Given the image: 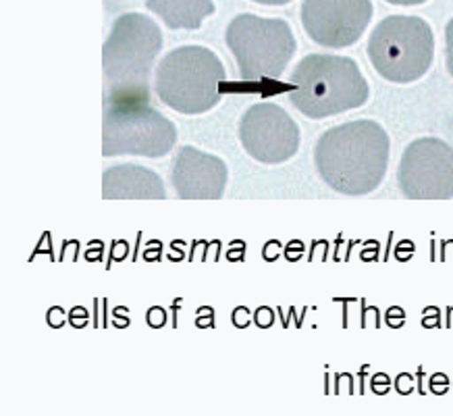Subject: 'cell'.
<instances>
[{"label": "cell", "instance_id": "obj_11", "mask_svg": "<svg viewBox=\"0 0 453 416\" xmlns=\"http://www.w3.org/2000/svg\"><path fill=\"white\" fill-rule=\"evenodd\" d=\"M229 180L225 160L196 146L179 148L173 160L171 181L181 200L223 198Z\"/></svg>", "mask_w": 453, "mask_h": 416}, {"label": "cell", "instance_id": "obj_12", "mask_svg": "<svg viewBox=\"0 0 453 416\" xmlns=\"http://www.w3.org/2000/svg\"><path fill=\"white\" fill-rule=\"evenodd\" d=\"M104 200H166L165 181L140 165H115L103 175Z\"/></svg>", "mask_w": 453, "mask_h": 416}, {"label": "cell", "instance_id": "obj_9", "mask_svg": "<svg viewBox=\"0 0 453 416\" xmlns=\"http://www.w3.org/2000/svg\"><path fill=\"white\" fill-rule=\"evenodd\" d=\"M240 142L250 158L260 165H283L300 150V125L275 103L252 104L240 121Z\"/></svg>", "mask_w": 453, "mask_h": 416}, {"label": "cell", "instance_id": "obj_5", "mask_svg": "<svg viewBox=\"0 0 453 416\" xmlns=\"http://www.w3.org/2000/svg\"><path fill=\"white\" fill-rule=\"evenodd\" d=\"M366 55L385 81L414 83L422 80L433 65V29L422 17H387L372 29Z\"/></svg>", "mask_w": 453, "mask_h": 416}, {"label": "cell", "instance_id": "obj_15", "mask_svg": "<svg viewBox=\"0 0 453 416\" xmlns=\"http://www.w3.org/2000/svg\"><path fill=\"white\" fill-rule=\"evenodd\" d=\"M389 4H397V7H416V4H425L426 0H387Z\"/></svg>", "mask_w": 453, "mask_h": 416}, {"label": "cell", "instance_id": "obj_7", "mask_svg": "<svg viewBox=\"0 0 453 416\" xmlns=\"http://www.w3.org/2000/svg\"><path fill=\"white\" fill-rule=\"evenodd\" d=\"M177 142V127L148 100H112L103 123L104 157L163 158Z\"/></svg>", "mask_w": 453, "mask_h": 416}, {"label": "cell", "instance_id": "obj_3", "mask_svg": "<svg viewBox=\"0 0 453 416\" xmlns=\"http://www.w3.org/2000/svg\"><path fill=\"white\" fill-rule=\"evenodd\" d=\"M160 49H163V34L152 19L138 13L117 17L103 49L109 103L148 100V83Z\"/></svg>", "mask_w": 453, "mask_h": 416}, {"label": "cell", "instance_id": "obj_10", "mask_svg": "<svg viewBox=\"0 0 453 416\" xmlns=\"http://www.w3.org/2000/svg\"><path fill=\"white\" fill-rule=\"evenodd\" d=\"M372 0H303L302 26L325 49H348L371 26Z\"/></svg>", "mask_w": 453, "mask_h": 416}, {"label": "cell", "instance_id": "obj_13", "mask_svg": "<svg viewBox=\"0 0 453 416\" xmlns=\"http://www.w3.org/2000/svg\"><path fill=\"white\" fill-rule=\"evenodd\" d=\"M146 9L171 29H198L214 13L212 0H146Z\"/></svg>", "mask_w": 453, "mask_h": 416}, {"label": "cell", "instance_id": "obj_4", "mask_svg": "<svg viewBox=\"0 0 453 416\" xmlns=\"http://www.w3.org/2000/svg\"><path fill=\"white\" fill-rule=\"evenodd\" d=\"M226 71L220 58L204 46L171 50L157 67V96L181 115H204L220 103V83Z\"/></svg>", "mask_w": 453, "mask_h": 416}, {"label": "cell", "instance_id": "obj_2", "mask_svg": "<svg viewBox=\"0 0 453 416\" xmlns=\"http://www.w3.org/2000/svg\"><path fill=\"white\" fill-rule=\"evenodd\" d=\"M291 104L312 121L362 109L371 98V86L365 73L349 57H303L291 73Z\"/></svg>", "mask_w": 453, "mask_h": 416}, {"label": "cell", "instance_id": "obj_6", "mask_svg": "<svg viewBox=\"0 0 453 416\" xmlns=\"http://www.w3.org/2000/svg\"><path fill=\"white\" fill-rule=\"evenodd\" d=\"M243 81L279 80L297 50L296 35L283 19L237 15L225 34Z\"/></svg>", "mask_w": 453, "mask_h": 416}, {"label": "cell", "instance_id": "obj_14", "mask_svg": "<svg viewBox=\"0 0 453 416\" xmlns=\"http://www.w3.org/2000/svg\"><path fill=\"white\" fill-rule=\"evenodd\" d=\"M445 63L447 71H449V75L453 77V17L445 26Z\"/></svg>", "mask_w": 453, "mask_h": 416}, {"label": "cell", "instance_id": "obj_16", "mask_svg": "<svg viewBox=\"0 0 453 416\" xmlns=\"http://www.w3.org/2000/svg\"><path fill=\"white\" fill-rule=\"evenodd\" d=\"M256 4H265V7H283V4L291 3V0H252Z\"/></svg>", "mask_w": 453, "mask_h": 416}, {"label": "cell", "instance_id": "obj_8", "mask_svg": "<svg viewBox=\"0 0 453 416\" xmlns=\"http://www.w3.org/2000/svg\"><path fill=\"white\" fill-rule=\"evenodd\" d=\"M397 186L410 200L453 198V148L439 138L410 142L399 158Z\"/></svg>", "mask_w": 453, "mask_h": 416}, {"label": "cell", "instance_id": "obj_1", "mask_svg": "<svg viewBox=\"0 0 453 416\" xmlns=\"http://www.w3.org/2000/svg\"><path fill=\"white\" fill-rule=\"evenodd\" d=\"M389 134L372 119L335 125L314 146L320 180L345 196H366L379 189L389 169Z\"/></svg>", "mask_w": 453, "mask_h": 416}]
</instances>
